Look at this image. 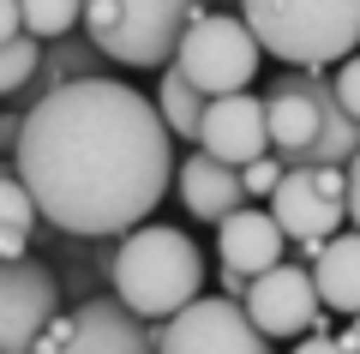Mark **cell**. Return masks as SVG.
<instances>
[{
	"label": "cell",
	"instance_id": "cell-1",
	"mask_svg": "<svg viewBox=\"0 0 360 354\" xmlns=\"http://www.w3.org/2000/svg\"><path fill=\"white\" fill-rule=\"evenodd\" d=\"M6 175L37 198L42 222L78 241H120L174 187V132L127 78H84L25 114Z\"/></svg>",
	"mask_w": 360,
	"mask_h": 354
},
{
	"label": "cell",
	"instance_id": "cell-2",
	"mask_svg": "<svg viewBox=\"0 0 360 354\" xmlns=\"http://www.w3.org/2000/svg\"><path fill=\"white\" fill-rule=\"evenodd\" d=\"M270 108V151L288 168H348L360 156V120L342 108L336 78L319 66H283L264 90Z\"/></svg>",
	"mask_w": 360,
	"mask_h": 354
},
{
	"label": "cell",
	"instance_id": "cell-3",
	"mask_svg": "<svg viewBox=\"0 0 360 354\" xmlns=\"http://www.w3.org/2000/svg\"><path fill=\"white\" fill-rule=\"evenodd\" d=\"M115 294L150 324H168L174 312H186L193 301H205V258L180 228L144 222L132 234H120L115 270H108Z\"/></svg>",
	"mask_w": 360,
	"mask_h": 354
},
{
	"label": "cell",
	"instance_id": "cell-4",
	"mask_svg": "<svg viewBox=\"0 0 360 354\" xmlns=\"http://www.w3.org/2000/svg\"><path fill=\"white\" fill-rule=\"evenodd\" d=\"M240 18L283 66H342L360 49V0H240Z\"/></svg>",
	"mask_w": 360,
	"mask_h": 354
},
{
	"label": "cell",
	"instance_id": "cell-5",
	"mask_svg": "<svg viewBox=\"0 0 360 354\" xmlns=\"http://www.w3.org/2000/svg\"><path fill=\"white\" fill-rule=\"evenodd\" d=\"M210 0H84V37L108 54L115 66H174L180 42Z\"/></svg>",
	"mask_w": 360,
	"mask_h": 354
},
{
	"label": "cell",
	"instance_id": "cell-6",
	"mask_svg": "<svg viewBox=\"0 0 360 354\" xmlns=\"http://www.w3.org/2000/svg\"><path fill=\"white\" fill-rule=\"evenodd\" d=\"M174 66L193 78L210 102H217V96H240V90L258 78V66H264V42L252 37V25H246V18L205 13L193 30H186Z\"/></svg>",
	"mask_w": 360,
	"mask_h": 354
},
{
	"label": "cell",
	"instance_id": "cell-7",
	"mask_svg": "<svg viewBox=\"0 0 360 354\" xmlns=\"http://www.w3.org/2000/svg\"><path fill=\"white\" fill-rule=\"evenodd\" d=\"M156 354H276V342L252 324L240 301L205 294L168 324H156Z\"/></svg>",
	"mask_w": 360,
	"mask_h": 354
},
{
	"label": "cell",
	"instance_id": "cell-8",
	"mask_svg": "<svg viewBox=\"0 0 360 354\" xmlns=\"http://www.w3.org/2000/svg\"><path fill=\"white\" fill-rule=\"evenodd\" d=\"M246 312H252V324L264 330L270 342H288V336H312L330 306H324V294H319L312 265H276V270H264V277H252Z\"/></svg>",
	"mask_w": 360,
	"mask_h": 354
},
{
	"label": "cell",
	"instance_id": "cell-9",
	"mask_svg": "<svg viewBox=\"0 0 360 354\" xmlns=\"http://www.w3.org/2000/svg\"><path fill=\"white\" fill-rule=\"evenodd\" d=\"M0 301H6L0 306V342H6V354H30L37 336L66 312L60 306V282H54V270L42 265L37 253L30 258H6V289H0Z\"/></svg>",
	"mask_w": 360,
	"mask_h": 354
},
{
	"label": "cell",
	"instance_id": "cell-10",
	"mask_svg": "<svg viewBox=\"0 0 360 354\" xmlns=\"http://www.w3.org/2000/svg\"><path fill=\"white\" fill-rule=\"evenodd\" d=\"M198 151H210L217 163L246 168L258 156H270V108L264 96L240 90V96H217L205 114V132H198Z\"/></svg>",
	"mask_w": 360,
	"mask_h": 354
},
{
	"label": "cell",
	"instance_id": "cell-11",
	"mask_svg": "<svg viewBox=\"0 0 360 354\" xmlns=\"http://www.w3.org/2000/svg\"><path fill=\"white\" fill-rule=\"evenodd\" d=\"M66 354H156V324L139 318L120 294H90L84 306H72Z\"/></svg>",
	"mask_w": 360,
	"mask_h": 354
},
{
	"label": "cell",
	"instance_id": "cell-12",
	"mask_svg": "<svg viewBox=\"0 0 360 354\" xmlns=\"http://www.w3.org/2000/svg\"><path fill=\"white\" fill-rule=\"evenodd\" d=\"M264 210L283 222L288 246H300V241H336L342 222H348V204L330 198V192L312 180V168H288L283 187H276V198H270Z\"/></svg>",
	"mask_w": 360,
	"mask_h": 354
},
{
	"label": "cell",
	"instance_id": "cell-13",
	"mask_svg": "<svg viewBox=\"0 0 360 354\" xmlns=\"http://www.w3.org/2000/svg\"><path fill=\"white\" fill-rule=\"evenodd\" d=\"M217 253H222V265L229 270H246V277H264V270H276V265H288V234H283V222L270 210H234L229 222L217 228Z\"/></svg>",
	"mask_w": 360,
	"mask_h": 354
},
{
	"label": "cell",
	"instance_id": "cell-14",
	"mask_svg": "<svg viewBox=\"0 0 360 354\" xmlns=\"http://www.w3.org/2000/svg\"><path fill=\"white\" fill-rule=\"evenodd\" d=\"M180 204H186V216L222 228L234 210H246V180H240V168L217 163L210 151L180 156Z\"/></svg>",
	"mask_w": 360,
	"mask_h": 354
},
{
	"label": "cell",
	"instance_id": "cell-15",
	"mask_svg": "<svg viewBox=\"0 0 360 354\" xmlns=\"http://www.w3.org/2000/svg\"><path fill=\"white\" fill-rule=\"evenodd\" d=\"M84 78H115V61H108V54L96 49V42H90L84 30H72V37L49 42V61H42L37 84H30L25 96H6V102L30 114L42 96H54V90H66V84H84Z\"/></svg>",
	"mask_w": 360,
	"mask_h": 354
},
{
	"label": "cell",
	"instance_id": "cell-16",
	"mask_svg": "<svg viewBox=\"0 0 360 354\" xmlns=\"http://www.w3.org/2000/svg\"><path fill=\"white\" fill-rule=\"evenodd\" d=\"M312 277H319V294H324L330 312L360 318V228H348V234H336V241L324 246V258L312 265Z\"/></svg>",
	"mask_w": 360,
	"mask_h": 354
},
{
	"label": "cell",
	"instance_id": "cell-17",
	"mask_svg": "<svg viewBox=\"0 0 360 354\" xmlns=\"http://www.w3.org/2000/svg\"><path fill=\"white\" fill-rule=\"evenodd\" d=\"M156 108H162V120H168V132H174V139H193V144H198V132H205V114H210V96H205V90H198L186 72H180V66H162Z\"/></svg>",
	"mask_w": 360,
	"mask_h": 354
},
{
	"label": "cell",
	"instance_id": "cell-18",
	"mask_svg": "<svg viewBox=\"0 0 360 354\" xmlns=\"http://www.w3.org/2000/svg\"><path fill=\"white\" fill-rule=\"evenodd\" d=\"M18 6H25V30L37 42H60L84 30V0H18Z\"/></svg>",
	"mask_w": 360,
	"mask_h": 354
},
{
	"label": "cell",
	"instance_id": "cell-19",
	"mask_svg": "<svg viewBox=\"0 0 360 354\" xmlns=\"http://www.w3.org/2000/svg\"><path fill=\"white\" fill-rule=\"evenodd\" d=\"M6 258H30V234H37V198H30V187L18 175H6Z\"/></svg>",
	"mask_w": 360,
	"mask_h": 354
},
{
	"label": "cell",
	"instance_id": "cell-20",
	"mask_svg": "<svg viewBox=\"0 0 360 354\" xmlns=\"http://www.w3.org/2000/svg\"><path fill=\"white\" fill-rule=\"evenodd\" d=\"M42 61H49V42L13 37V42H6V54H0V90H6V96H25V90L37 84Z\"/></svg>",
	"mask_w": 360,
	"mask_h": 354
},
{
	"label": "cell",
	"instance_id": "cell-21",
	"mask_svg": "<svg viewBox=\"0 0 360 354\" xmlns=\"http://www.w3.org/2000/svg\"><path fill=\"white\" fill-rule=\"evenodd\" d=\"M283 175H288V163H283L276 151H270V156H258V163H246V168H240V180H246V198H276Z\"/></svg>",
	"mask_w": 360,
	"mask_h": 354
},
{
	"label": "cell",
	"instance_id": "cell-22",
	"mask_svg": "<svg viewBox=\"0 0 360 354\" xmlns=\"http://www.w3.org/2000/svg\"><path fill=\"white\" fill-rule=\"evenodd\" d=\"M330 78H336V96H342V108L360 120V54H348V61L336 66Z\"/></svg>",
	"mask_w": 360,
	"mask_h": 354
},
{
	"label": "cell",
	"instance_id": "cell-23",
	"mask_svg": "<svg viewBox=\"0 0 360 354\" xmlns=\"http://www.w3.org/2000/svg\"><path fill=\"white\" fill-rule=\"evenodd\" d=\"M66 342H72V312L54 318V324L37 336V348H30V354H66Z\"/></svg>",
	"mask_w": 360,
	"mask_h": 354
},
{
	"label": "cell",
	"instance_id": "cell-24",
	"mask_svg": "<svg viewBox=\"0 0 360 354\" xmlns=\"http://www.w3.org/2000/svg\"><path fill=\"white\" fill-rule=\"evenodd\" d=\"M288 354H348V348H342V336H330V330H319V336H300V342H295Z\"/></svg>",
	"mask_w": 360,
	"mask_h": 354
},
{
	"label": "cell",
	"instance_id": "cell-25",
	"mask_svg": "<svg viewBox=\"0 0 360 354\" xmlns=\"http://www.w3.org/2000/svg\"><path fill=\"white\" fill-rule=\"evenodd\" d=\"M0 37H6V42L30 37V30H25V6H18V0H0Z\"/></svg>",
	"mask_w": 360,
	"mask_h": 354
},
{
	"label": "cell",
	"instance_id": "cell-26",
	"mask_svg": "<svg viewBox=\"0 0 360 354\" xmlns=\"http://www.w3.org/2000/svg\"><path fill=\"white\" fill-rule=\"evenodd\" d=\"M348 222L360 228V156L348 163Z\"/></svg>",
	"mask_w": 360,
	"mask_h": 354
},
{
	"label": "cell",
	"instance_id": "cell-27",
	"mask_svg": "<svg viewBox=\"0 0 360 354\" xmlns=\"http://www.w3.org/2000/svg\"><path fill=\"white\" fill-rule=\"evenodd\" d=\"M342 348H348V354H360V318H348V330H342Z\"/></svg>",
	"mask_w": 360,
	"mask_h": 354
}]
</instances>
